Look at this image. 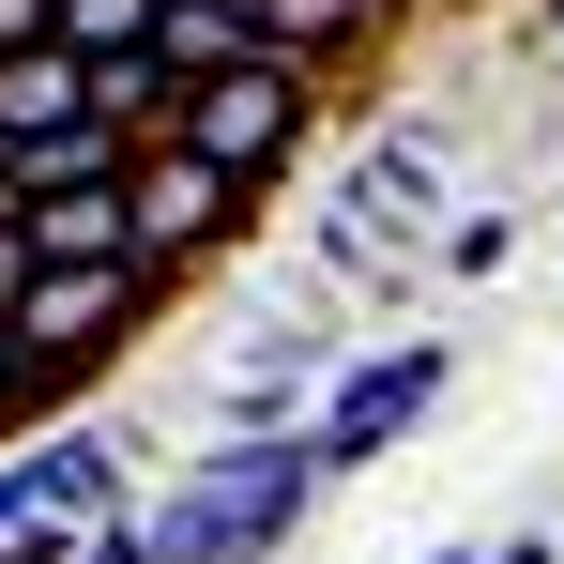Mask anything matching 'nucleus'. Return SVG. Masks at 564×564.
<instances>
[{"mask_svg": "<svg viewBox=\"0 0 564 564\" xmlns=\"http://www.w3.org/2000/svg\"><path fill=\"white\" fill-rule=\"evenodd\" d=\"M305 519H321V443L305 427H214L153 503L169 564H275Z\"/></svg>", "mask_w": 564, "mask_h": 564, "instance_id": "obj_1", "label": "nucleus"}, {"mask_svg": "<svg viewBox=\"0 0 564 564\" xmlns=\"http://www.w3.org/2000/svg\"><path fill=\"white\" fill-rule=\"evenodd\" d=\"M321 93H336L321 62H214V77H184V122H169V138L275 198L290 169H305V138H321Z\"/></svg>", "mask_w": 564, "mask_h": 564, "instance_id": "obj_2", "label": "nucleus"}, {"mask_svg": "<svg viewBox=\"0 0 564 564\" xmlns=\"http://www.w3.org/2000/svg\"><path fill=\"white\" fill-rule=\"evenodd\" d=\"M93 519H122V458H107V427L62 412L0 458V564H77Z\"/></svg>", "mask_w": 564, "mask_h": 564, "instance_id": "obj_3", "label": "nucleus"}, {"mask_svg": "<svg viewBox=\"0 0 564 564\" xmlns=\"http://www.w3.org/2000/svg\"><path fill=\"white\" fill-rule=\"evenodd\" d=\"M153 305H169V260H62V275L15 290V351H31V367H62V381H93Z\"/></svg>", "mask_w": 564, "mask_h": 564, "instance_id": "obj_4", "label": "nucleus"}, {"mask_svg": "<svg viewBox=\"0 0 564 564\" xmlns=\"http://www.w3.org/2000/svg\"><path fill=\"white\" fill-rule=\"evenodd\" d=\"M443 381H458V351H443V336H397V351H351V367L321 381V412H305V443H321V473H367L381 443H412Z\"/></svg>", "mask_w": 564, "mask_h": 564, "instance_id": "obj_5", "label": "nucleus"}, {"mask_svg": "<svg viewBox=\"0 0 564 564\" xmlns=\"http://www.w3.org/2000/svg\"><path fill=\"white\" fill-rule=\"evenodd\" d=\"M245 214H260V184H229L214 153H184V138H153V153H138V260L198 275V260H214Z\"/></svg>", "mask_w": 564, "mask_h": 564, "instance_id": "obj_6", "label": "nucleus"}, {"mask_svg": "<svg viewBox=\"0 0 564 564\" xmlns=\"http://www.w3.org/2000/svg\"><path fill=\"white\" fill-rule=\"evenodd\" d=\"M15 229H31V260H46V275H62V260H138V169L31 184V198H15Z\"/></svg>", "mask_w": 564, "mask_h": 564, "instance_id": "obj_7", "label": "nucleus"}, {"mask_svg": "<svg viewBox=\"0 0 564 564\" xmlns=\"http://www.w3.org/2000/svg\"><path fill=\"white\" fill-rule=\"evenodd\" d=\"M321 336L305 321H260L245 351H229V381H214V427H290V412H321Z\"/></svg>", "mask_w": 564, "mask_h": 564, "instance_id": "obj_8", "label": "nucleus"}, {"mask_svg": "<svg viewBox=\"0 0 564 564\" xmlns=\"http://www.w3.org/2000/svg\"><path fill=\"white\" fill-rule=\"evenodd\" d=\"M427 214H443V169H427V138L397 122V138L367 153V184H351V214H336V229H351V245H397V229H427Z\"/></svg>", "mask_w": 564, "mask_h": 564, "instance_id": "obj_9", "label": "nucleus"}, {"mask_svg": "<svg viewBox=\"0 0 564 564\" xmlns=\"http://www.w3.org/2000/svg\"><path fill=\"white\" fill-rule=\"evenodd\" d=\"M93 122H107V138H138V153L184 122V62H169V31L122 46V62H93Z\"/></svg>", "mask_w": 564, "mask_h": 564, "instance_id": "obj_10", "label": "nucleus"}, {"mask_svg": "<svg viewBox=\"0 0 564 564\" xmlns=\"http://www.w3.org/2000/svg\"><path fill=\"white\" fill-rule=\"evenodd\" d=\"M169 62H184V77H214V62H290L275 0H169Z\"/></svg>", "mask_w": 564, "mask_h": 564, "instance_id": "obj_11", "label": "nucleus"}, {"mask_svg": "<svg viewBox=\"0 0 564 564\" xmlns=\"http://www.w3.org/2000/svg\"><path fill=\"white\" fill-rule=\"evenodd\" d=\"M381 31H397V0H275V46H290V62H321V77H351Z\"/></svg>", "mask_w": 564, "mask_h": 564, "instance_id": "obj_12", "label": "nucleus"}, {"mask_svg": "<svg viewBox=\"0 0 564 564\" xmlns=\"http://www.w3.org/2000/svg\"><path fill=\"white\" fill-rule=\"evenodd\" d=\"M46 31H62L77 62H122V46H153V31H169V0H46Z\"/></svg>", "mask_w": 564, "mask_h": 564, "instance_id": "obj_13", "label": "nucleus"}, {"mask_svg": "<svg viewBox=\"0 0 564 564\" xmlns=\"http://www.w3.org/2000/svg\"><path fill=\"white\" fill-rule=\"evenodd\" d=\"M77 564H169V534H153V519H93V550Z\"/></svg>", "mask_w": 564, "mask_h": 564, "instance_id": "obj_14", "label": "nucleus"}, {"mask_svg": "<svg viewBox=\"0 0 564 564\" xmlns=\"http://www.w3.org/2000/svg\"><path fill=\"white\" fill-rule=\"evenodd\" d=\"M46 275V260H31V229H15V214H0V305H15V290Z\"/></svg>", "mask_w": 564, "mask_h": 564, "instance_id": "obj_15", "label": "nucleus"}, {"mask_svg": "<svg viewBox=\"0 0 564 564\" xmlns=\"http://www.w3.org/2000/svg\"><path fill=\"white\" fill-rule=\"evenodd\" d=\"M15 46H46V0H0V62H15Z\"/></svg>", "mask_w": 564, "mask_h": 564, "instance_id": "obj_16", "label": "nucleus"}, {"mask_svg": "<svg viewBox=\"0 0 564 564\" xmlns=\"http://www.w3.org/2000/svg\"><path fill=\"white\" fill-rule=\"evenodd\" d=\"M488 564H550V534H519V550H488Z\"/></svg>", "mask_w": 564, "mask_h": 564, "instance_id": "obj_17", "label": "nucleus"}, {"mask_svg": "<svg viewBox=\"0 0 564 564\" xmlns=\"http://www.w3.org/2000/svg\"><path fill=\"white\" fill-rule=\"evenodd\" d=\"M0 351H15V305H0Z\"/></svg>", "mask_w": 564, "mask_h": 564, "instance_id": "obj_18", "label": "nucleus"}, {"mask_svg": "<svg viewBox=\"0 0 564 564\" xmlns=\"http://www.w3.org/2000/svg\"><path fill=\"white\" fill-rule=\"evenodd\" d=\"M0 214H15V184H0Z\"/></svg>", "mask_w": 564, "mask_h": 564, "instance_id": "obj_19", "label": "nucleus"}, {"mask_svg": "<svg viewBox=\"0 0 564 564\" xmlns=\"http://www.w3.org/2000/svg\"><path fill=\"white\" fill-rule=\"evenodd\" d=\"M550 31H564V0H550Z\"/></svg>", "mask_w": 564, "mask_h": 564, "instance_id": "obj_20", "label": "nucleus"}]
</instances>
